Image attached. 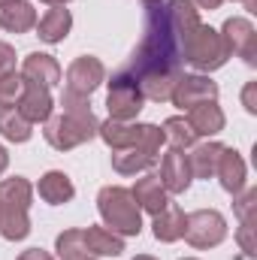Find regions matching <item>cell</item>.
I'll list each match as a JSON object with an SVG mask.
<instances>
[{"label": "cell", "mask_w": 257, "mask_h": 260, "mask_svg": "<svg viewBox=\"0 0 257 260\" xmlns=\"http://www.w3.org/2000/svg\"><path fill=\"white\" fill-rule=\"evenodd\" d=\"M242 106L254 115L257 112V82H248L245 85V91H242Z\"/></svg>", "instance_id": "cell-35"}, {"label": "cell", "mask_w": 257, "mask_h": 260, "mask_svg": "<svg viewBox=\"0 0 257 260\" xmlns=\"http://www.w3.org/2000/svg\"><path fill=\"white\" fill-rule=\"evenodd\" d=\"M30 200H34V188L27 179L12 176L0 182V209H30Z\"/></svg>", "instance_id": "cell-25"}, {"label": "cell", "mask_w": 257, "mask_h": 260, "mask_svg": "<svg viewBox=\"0 0 257 260\" xmlns=\"http://www.w3.org/2000/svg\"><path fill=\"white\" fill-rule=\"evenodd\" d=\"M133 260H154V257H148V254H139V257H133Z\"/></svg>", "instance_id": "cell-40"}, {"label": "cell", "mask_w": 257, "mask_h": 260, "mask_svg": "<svg viewBox=\"0 0 257 260\" xmlns=\"http://www.w3.org/2000/svg\"><path fill=\"white\" fill-rule=\"evenodd\" d=\"M70 27H73V15H70V9H67V6H52V9L37 21V37H40L43 43L55 46V43H64L67 40Z\"/></svg>", "instance_id": "cell-17"}, {"label": "cell", "mask_w": 257, "mask_h": 260, "mask_svg": "<svg viewBox=\"0 0 257 260\" xmlns=\"http://www.w3.org/2000/svg\"><path fill=\"white\" fill-rule=\"evenodd\" d=\"M188 124L194 127L197 136H215L224 130V112L218 106V100H206L188 109Z\"/></svg>", "instance_id": "cell-18"}, {"label": "cell", "mask_w": 257, "mask_h": 260, "mask_svg": "<svg viewBox=\"0 0 257 260\" xmlns=\"http://www.w3.org/2000/svg\"><path fill=\"white\" fill-rule=\"evenodd\" d=\"M37 191H40V197H43L49 206H64V203H70V200L76 197V188H73L70 176L61 173V170H49V173L40 179Z\"/></svg>", "instance_id": "cell-20"}, {"label": "cell", "mask_w": 257, "mask_h": 260, "mask_svg": "<svg viewBox=\"0 0 257 260\" xmlns=\"http://www.w3.org/2000/svg\"><path fill=\"white\" fill-rule=\"evenodd\" d=\"M160 130H164V142H170V148L185 151V148L197 145V133H194V127L188 124L185 115H173V118H167Z\"/></svg>", "instance_id": "cell-28"}, {"label": "cell", "mask_w": 257, "mask_h": 260, "mask_svg": "<svg viewBox=\"0 0 257 260\" xmlns=\"http://www.w3.org/2000/svg\"><path fill=\"white\" fill-rule=\"evenodd\" d=\"M0 27L9 34H27L37 27V9L27 0H9L0 3Z\"/></svg>", "instance_id": "cell-16"}, {"label": "cell", "mask_w": 257, "mask_h": 260, "mask_svg": "<svg viewBox=\"0 0 257 260\" xmlns=\"http://www.w3.org/2000/svg\"><path fill=\"white\" fill-rule=\"evenodd\" d=\"M170 100L179 109H191L197 103L218 100V82H212L203 73H182L179 82H176V88H173V97Z\"/></svg>", "instance_id": "cell-8"}, {"label": "cell", "mask_w": 257, "mask_h": 260, "mask_svg": "<svg viewBox=\"0 0 257 260\" xmlns=\"http://www.w3.org/2000/svg\"><path fill=\"white\" fill-rule=\"evenodd\" d=\"M215 176H218V182H221V188L227 191V194H239L242 188H245V160H242V154L236 151V148H227L224 145V151H221V157H218V167H215Z\"/></svg>", "instance_id": "cell-14"}, {"label": "cell", "mask_w": 257, "mask_h": 260, "mask_svg": "<svg viewBox=\"0 0 257 260\" xmlns=\"http://www.w3.org/2000/svg\"><path fill=\"white\" fill-rule=\"evenodd\" d=\"M24 85H27V79H24L21 73L3 76V79H0V109L18 106V100H21V94H24Z\"/></svg>", "instance_id": "cell-30"}, {"label": "cell", "mask_w": 257, "mask_h": 260, "mask_svg": "<svg viewBox=\"0 0 257 260\" xmlns=\"http://www.w3.org/2000/svg\"><path fill=\"white\" fill-rule=\"evenodd\" d=\"M130 194L136 200V206L142 212H148V215H157V212H164L170 206V194H167V188L160 185V179L154 173H145L142 179H136V185L130 188Z\"/></svg>", "instance_id": "cell-13"}, {"label": "cell", "mask_w": 257, "mask_h": 260, "mask_svg": "<svg viewBox=\"0 0 257 260\" xmlns=\"http://www.w3.org/2000/svg\"><path fill=\"white\" fill-rule=\"evenodd\" d=\"M157 179H160V185L167 188V194H185L194 182L188 154L179 151V148L164 151V157H160V176H157Z\"/></svg>", "instance_id": "cell-10"}, {"label": "cell", "mask_w": 257, "mask_h": 260, "mask_svg": "<svg viewBox=\"0 0 257 260\" xmlns=\"http://www.w3.org/2000/svg\"><path fill=\"white\" fill-rule=\"evenodd\" d=\"M233 209H236L239 221H251V218H254V209H257V191L254 188L239 191V194H236V203H233Z\"/></svg>", "instance_id": "cell-31"}, {"label": "cell", "mask_w": 257, "mask_h": 260, "mask_svg": "<svg viewBox=\"0 0 257 260\" xmlns=\"http://www.w3.org/2000/svg\"><path fill=\"white\" fill-rule=\"evenodd\" d=\"M43 3H49V6H67L70 0H43Z\"/></svg>", "instance_id": "cell-39"}, {"label": "cell", "mask_w": 257, "mask_h": 260, "mask_svg": "<svg viewBox=\"0 0 257 260\" xmlns=\"http://www.w3.org/2000/svg\"><path fill=\"white\" fill-rule=\"evenodd\" d=\"M15 73V49L9 43H0V79Z\"/></svg>", "instance_id": "cell-34"}, {"label": "cell", "mask_w": 257, "mask_h": 260, "mask_svg": "<svg viewBox=\"0 0 257 260\" xmlns=\"http://www.w3.org/2000/svg\"><path fill=\"white\" fill-rule=\"evenodd\" d=\"M106 79V67L94 55H79L73 64L67 67V91L79 97H91Z\"/></svg>", "instance_id": "cell-7"}, {"label": "cell", "mask_w": 257, "mask_h": 260, "mask_svg": "<svg viewBox=\"0 0 257 260\" xmlns=\"http://www.w3.org/2000/svg\"><path fill=\"white\" fill-rule=\"evenodd\" d=\"M191 3L197 6V9H209V12H212V9H218L224 0H191Z\"/></svg>", "instance_id": "cell-37"}, {"label": "cell", "mask_w": 257, "mask_h": 260, "mask_svg": "<svg viewBox=\"0 0 257 260\" xmlns=\"http://www.w3.org/2000/svg\"><path fill=\"white\" fill-rule=\"evenodd\" d=\"M157 154L145 151V148H118L112 151V170L121 173V176H136V173H145L148 167H154Z\"/></svg>", "instance_id": "cell-24"}, {"label": "cell", "mask_w": 257, "mask_h": 260, "mask_svg": "<svg viewBox=\"0 0 257 260\" xmlns=\"http://www.w3.org/2000/svg\"><path fill=\"white\" fill-rule=\"evenodd\" d=\"M6 167H9V154H6V148L0 145V176L6 173Z\"/></svg>", "instance_id": "cell-38"}, {"label": "cell", "mask_w": 257, "mask_h": 260, "mask_svg": "<svg viewBox=\"0 0 257 260\" xmlns=\"http://www.w3.org/2000/svg\"><path fill=\"white\" fill-rule=\"evenodd\" d=\"M97 127H100V121H97L94 112H88V115H70V112H61V115H52V118L46 121L43 136H46V142H49L52 148L70 151V148H76V145L94 139V136H97Z\"/></svg>", "instance_id": "cell-4"}, {"label": "cell", "mask_w": 257, "mask_h": 260, "mask_svg": "<svg viewBox=\"0 0 257 260\" xmlns=\"http://www.w3.org/2000/svg\"><path fill=\"white\" fill-rule=\"evenodd\" d=\"M18 260H55L49 251H43V248H27V251H21Z\"/></svg>", "instance_id": "cell-36"}, {"label": "cell", "mask_w": 257, "mask_h": 260, "mask_svg": "<svg viewBox=\"0 0 257 260\" xmlns=\"http://www.w3.org/2000/svg\"><path fill=\"white\" fill-rule=\"evenodd\" d=\"M61 109L70 112V115H88V112H94L91 109V97H79V94H70V91L61 94Z\"/></svg>", "instance_id": "cell-32"}, {"label": "cell", "mask_w": 257, "mask_h": 260, "mask_svg": "<svg viewBox=\"0 0 257 260\" xmlns=\"http://www.w3.org/2000/svg\"><path fill=\"white\" fill-rule=\"evenodd\" d=\"M85 245L91 257H118L124 251V236L106 230V227H88L85 230Z\"/></svg>", "instance_id": "cell-21"}, {"label": "cell", "mask_w": 257, "mask_h": 260, "mask_svg": "<svg viewBox=\"0 0 257 260\" xmlns=\"http://www.w3.org/2000/svg\"><path fill=\"white\" fill-rule=\"evenodd\" d=\"M221 37L227 43L230 58H242L245 64H254L257 58V30L248 18H227L221 27Z\"/></svg>", "instance_id": "cell-9"}, {"label": "cell", "mask_w": 257, "mask_h": 260, "mask_svg": "<svg viewBox=\"0 0 257 260\" xmlns=\"http://www.w3.org/2000/svg\"><path fill=\"white\" fill-rule=\"evenodd\" d=\"M15 109H18L30 124H40V121H49V118H52L55 100H52L49 88L27 82V85H24V94H21V100H18V106H15Z\"/></svg>", "instance_id": "cell-12"}, {"label": "cell", "mask_w": 257, "mask_h": 260, "mask_svg": "<svg viewBox=\"0 0 257 260\" xmlns=\"http://www.w3.org/2000/svg\"><path fill=\"white\" fill-rule=\"evenodd\" d=\"M221 151H224V145H221V142H212V139H209V142H200V145H191L188 164H191V176L194 179H212Z\"/></svg>", "instance_id": "cell-22"}, {"label": "cell", "mask_w": 257, "mask_h": 260, "mask_svg": "<svg viewBox=\"0 0 257 260\" xmlns=\"http://www.w3.org/2000/svg\"><path fill=\"white\" fill-rule=\"evenodd\" d=\"M142 103H145V97H142L136 79H133L130 73H124V70H118V73L112 76L109 94H106L109 118H115V121H133V118L142 112Z\"/></svg>", "instance_id": "cell-5"}, {"label": "cell", "mask_w": 257, "mask_h": 260, "mask_svg": "<svg viewBox=\"0 0 257 260\" xmlns=\"http://www.w3.org/2000/svg\"><path fill=\"white\" fill-rule=\"evenodd\" d=\"M97 136L112 148H145L151 154H160V145H164V130L157 124H133V121H103L97 127Z\"/></svg>", "instance_id": "cell-3"}, {"label": "cell", "mask_w": 257, "mask_h": 260, "mask_svg": "<svg viewBox=\"0 0 257 260\" xmlns=\"http://www.w3.org/2000/svg\"><path fill=\"white\" fill-rule=\"evenodd\" d=\"M151 230H154L157 242H176V239H182V233H185V212L176 203H170L164 212L154 215Z\"/></svg>", "instance_id": "cell-23"}, {"label": "cell", "mask_w": 257, "mask_h": 260, "mask_svg": "<svg viewBox=\"0 0 257 260\" xmlns=\"http://www.w3.org/2000/svg\"><path fill=\"white\" fill-rule=\"evenodd\" d=\"M0 136L9 142H27L34 136V124L15 106H6V109H0Z\"/></svg>", "instance_id": "cell-26"}, {"label": "cell", "mask_w": 257, "mask_h": 260, "mask_svg": "<svg viewBox=\"0 0 257 260\" xmlns=\"http://www.w3.org/2000/svg\"><path fill=\"white\" fill-rule=\"evenodd\" d=\"M182 260H197V257H182Z\"/></svg>", "instance_id": "cell-41"}, {"label": "cell", "mask_w": 257, "mask_h": 260, "mask_svg": "<svg viewBox=\"0 0 257 260\" xmlns=\"http://www.w3.org/2000/svg\"><path fill=\"white\" fill-rule=\"evenodd\" d=\"M164 12H167L173 30L179 34L182 46H185V40H188V34H191L194 27L203 24V21H200V9L194 6L191 0H164Z\"/></svg>", "instance_id": "cell-19"}, {"label": "cell", "mask_w": 257, "mask_h": 260, "mask_svg": "<svg viewBox=\"0 0 257 260\" xmlns=\"http://www.w3.org/2000/svg\"><path fill=\"white\" fill-rule=\"evenodd\" d=\"M21 76L34 85H43V88H55L61 82V64L46 55V52H30L21 64Z\"/></svg>", "instance_id": "cell-15"}, {"label": "cell", "mask_w": 257, "mask_h": 260, "mask_svg": "<svg viewBox=\"0 0 257 260\" xmlns=\"http://www.w3.org/2000/svg\"><path fill=\"white\" fill-rule=\"evenodd\" d=\"M236 242L239 248L245 251V257H254L257 254V242H254V218L251 221H242L239 230H236Z\"/></svg>", "instance_id": "cell-33"}, {"label": "cell", "mask_w": 257, "mask_h": 260, "mask_svg": "<svg viewBox=\"0 0 257 260\" xmlns=\"http://www.w3.org/2000/svg\"><path fill=\"white\" fill-rule=\"evenodd\" d=\"M97 209L103 218V227L118 236H139L142 233V209L130 194V188L109 185L97 194Z\"/></svg>", "instance_id": "cell-1"}, {"label": "cell", "mask_w": 257, "mask_h": 260, "mask_svg": "<svg viewBox=\"0 0 257 260\" xmlns=\"http://www.w3.org/2000/svg\"><path fill=\"white\" fill-rule=\"evenodd\" d=\"M55 251L61 260H94L85 245V230H64L55 239Z\"/></svg>", "instance_id": "cell-29"}, {"label": "cell", "mask_w": 257, "mask_h": 260, "mask_svg": "<svg viewBox=\"0 0 257 260\" xmlns=\"http://www.w3.org/2000/svg\"><path fill=\"white\" fill-rule=\"evenodd\" d=\"M179 76H182V70H145V73H139L133 79H136V85H139L145 100L164 103V100L173 97V88H176Z\"/></svg>", "instance_id": "cell-11"}, {"label": "cell", "mask_w": 257, "mask_h": 260, "mask_svg": "<svg viewBox=\"0 0 257 260\" xmlns=\"http://www.w3.org/2000/svg\"><path fill=\"white\" fill-rule=\"evenodd\" d=\"M182 236L194 248H215L227 239V221L215 209H197L191 215H185V233Z\"/></svg>", "instance_id": "cell-6"}, {"label": "cell", "mask_w": 257, "mask_h": 260, "mask_svg": "<svg viewBox=\"0 0 257 260\" xmlns=\"http://www.w3.org/2000/svg\"><path fill=\"white\" fill-rule=\"evenodd\" d=\"M30 233L27 209H0V236L9 242H21Z\"/></svg>", "instance_id": "cell-27"}, {"label": "cell", "mask_w": 257, "mask_h": 260, "mask_svg": "<svg viewBox=\"0 0 257 260\" xmlns=\"http://www.w3.org/2000/svg\"><path fill=\"white\" fill-rule=\"evenodd\" d=\"M182 58L200 73H212V70H221L227 64L230 52H227V43H224L221 30H215L209 24H197L188 34L185 46H182Z\"/></svg>", "instance_id": "cell-2"}, {"label": "cell", "mask_w": 257, "mask_h": 260, "mask_svg": "<svg viewBox=\"0 0 257 260\" xmlns=\"http://www.w3.org/2000/svg\"><path fill=\"white\" fill-rule=\"evenodd\" d=\"M0 3H9V0H0Z\"/></svg>", "instance_id": "cell-42"}]
</instances>
